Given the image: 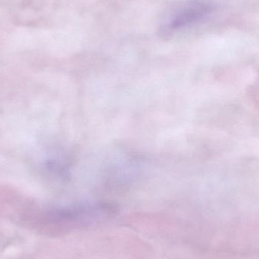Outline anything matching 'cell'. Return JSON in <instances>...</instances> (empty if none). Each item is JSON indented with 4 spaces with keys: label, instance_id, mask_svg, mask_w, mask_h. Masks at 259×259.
<instances>
[{
    "label": "cell",
    "instance_id": "1",
    "mask_svg": "<svg viewBox=\"0 0 259 259\" xmlns=\"http://www.w3.org/2000/svg\"><path fill=\"white\" fill-rule=\"evenodd\" d=\"M214 10V6L206 0H189L178 6L166 18L161 30L174 33L199 22Z\"/></svg>",
    "mask_w": 259,
    "mask_h": 259
}]
</instances>
